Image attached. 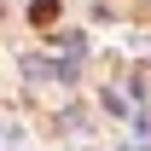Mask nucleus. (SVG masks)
Listing matches in <instances>:
<instances>
[{"instance_id": "nucleus-1", "label": "nucleus", "mask_w": 151, "mask_h": 151, "mask_svg": "<svg viewBox=\"0 0 151 151\" xmlns=\"http://www.w3.org/2000/svg\"><path fill=\"white\" fill-rule=\"evenodd\" d=\"M58 18H64V6H58V0H29V23H35V29H52Z\"/></svg>"}]
</instances>
